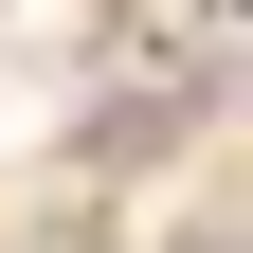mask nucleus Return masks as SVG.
Wrapping results in <instances>:
<instances>
[{"label":"nucleus","mask_w":253,"mask_h":253,"mask_svg":"<svg viewBox=\"0 0 253 253\" xmlns=\"http://www.w3.org/2000/svg\"><path fill=\"white\" fill-rule=\"evenodd\" d=\"M181 109H199V90H109V109L73 126V163H90V181H145V163L181 145Z\"/></svg>","instance_id":"obj_1"}]
</instances>
